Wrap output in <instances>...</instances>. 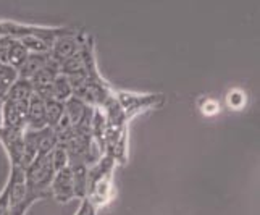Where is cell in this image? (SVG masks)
<instances>
[{"label": "cell", "instance_id": "obj_4", "mask_svg": "<svg viewBox=\"0 0 260 215\" xmlns=\"http://www.w3.org/2000/svg\"><path fill=\"white\" fill-rule=\"evenodd\" d=\"M79 47H81V38H78L73 33L61 31L57 38L53 39L49 52H50V57L61 65L65 60L76 55L79 52Z\"/></svg>", "mask_w": 260, "mask_h": 215}, {"label": "cell", "instance_id": "obj_13", "mask_svg": "<svg viewBox=\"0 0 260 215\" xmlns=\"http://www.w3.org/2000/svg\"><path fill=\"white\" fill-rule=\"evenodd\" d=\"M71 96H73V91H71L68 78L61 73L57 75L55 79L52 81V99L65 104Z\"/></svg>", "mask_w": 260, "mask_h": 215}, {"label": "cell", "instance_id": "obj_15", "mask_svg": "<svg viewBox=\"0 0 260 215\" xmlns=\"http://www.w3.org/2000/svg\"><path fill=\"white\" fill-rule=\"evenodd\" d=\"M18 78H20L18 76V70L5 64V62H0V84L10 87Z\"/></svg>", "mask_w": 260, "mask_h": 215}, {"label": "cell", "instance_id": "obj_16", "mask_svg": "<svg viewBox=\"0 0 260 215\" xmlns=\"http://www.w3.org/2000/svg\"><path fill=\"white\" fill-rule=\"evenodd\" d=\"M52 164H53V168H55V172H58V170H63L70 165V160H68V154L65 147L61 146H57L55 149L52 150Z\"/></svg>", "mask_w": 260, "mask_h": 215}, {"label": "cell", "instance_id": "obj_6", "mask_svg": "<svg viewBox=\"0 0 260 215\" xmlns=\"http://www.w3.org/2000/svg\"><path fill=\"white\" fill-rule=\"evenodd\" d=\"M46 127V104L39 96L32 94L28 102V112H26V130H42Z\"/></svg>", "mask_w": 260, "mask_h": 215}, {"label": "cell", "instance_id": "obj_11", "mask_svg": "<svg viewBox=\"0 0 260 215\" xmlns=\"http://www.w3.org/2000/svg\"><path fill=\"white\" fill-rule=\"evenodd\" d=\"M32 94H34V91H32V86L29 83V79L18 78L16 81L10 86V89H8L5 99L18 101V102H28Z\"/></svg>", "mask_w": 260, "mask_h": 215}, {"label": "cell", "instance_id": "obj_7", "mask_svg": "<svg viewBox=\"0 0 260 215\" xmlns=\"http://www.w3.org/2000/svg\"><path fill=\"white\" fill-rule=\"evenodd\" d=\"M71 170V178H73V190H75V198L86 199L87 194V165L86 164H70Z\"/></svg>", "mask_w": 260, "mask_h": 215}, {"label": "cell", "instance_id": "obj_2", "mask_svg": "<svg viewBox=\"0 0 260 215\" xmlns=\"http://www.w3.org/2000/svg\"><path fill=\"white\" fill-rule=\"evenodd\" d=\"M23 172L26 191L36 196L38 199L50 198V185L53 176H55V168H53L50 154L38 156L34 159V162Z\"/></svg>", "mask_w": 260, "mask_h": 215}, {"label": "cell", "instance_id": "obj_5", "mask_svg": "<svg viewBox=\"0 0 260 215\" xmlns=\"http://www.w3.org/2000/svg\"><path fill=\"white\" fill-rule=\"evenodd\" d=\"M50 196L58 202H70L75 199V190H73V178H71L70 165L63 170L55 172L52 185H50Z\"/></svg>", "mask_w": 260, "mask_h": 215}, {"label": "cell", "instance_id": "obj_3", "mask_svg": "<svg viewBox=\"0 0 260 215\" xmlns=\"http://www.w3.org/2000/svg\"><path fill=\"white\" fill-rule=\"evenodd\" d=\"M116 101H118L121 110L126 116V120L129 116H134L144 110L154 109V107H158L164 104V96L160 94H146V96H139V94H128V93H118L116 96Z\"/></svg>", "mask_w": 260, "mask_h": 215}, {"label": "cell", "instance_id": "obj_17", "mask_svg": "<svg viewBox=\"0 0 260 215\" xmlns=\"http://www.w3.org/2000/svg\"><path fill=\"white\" fill-rule=\"evenodd\" d=\"M0 215H8V188L0 193Z\"/></svg>", "mask_w": 260, "mask_h": 215}, {"label": "cell", "instance_id": "obj_1", "mask_svg": "<svg viewBox=\"0 0 260 215\" xmlns=\"http://www.w3.org/2000/svg\"><path fill=\"white\" fill-rule=\"evenodd\" d=\"M115 160L110 156L101 157L99 162L87 170V194L86 201L91 202L95 209L109 202L112 196V175Z\"/></svg>", "mask_w": 260, "mask_h": 215}, {"label": "cell", "instance_id": "obj_10", "mask_svg": "<svg viewBox=\"0 0 260 215\" xmlns=\"http://www.w3.org/2000/svg\"><path fill=\"white\" fill-rule=\"evenodd\" d=\"M89 107L91 105L84 104L81 99H78V97H73V96L63 104V112H65V116L70 120L71 127H76V125L83 120V116L87 112Z\"/></svg>", "mask_w": 260, "mask_h": 215}, {"label": "cell", "instance_id": "obj_9", "mask_svg": "<svg viewBox=\"0 0 260 215\" xmlns=\"http://www.w3.org/2000/svg\"><path fill=\"white\" fill-rule=\"evenodd\" d=\"M28 55H29V52L24 49V46L20 41H12L5 50V64L13 67L15 70H20L26 62V58H28Z\"/></svg>", "mask_w": 260, "mask_h": 215}, {"label": "cell", "instance_id": "obj_12", "mask_svg": "<svg viewBox=\"0 0 260 215\" xmlns=\"http://www.w3.org/2000/svg\"><path fill=\"white\" fill-rule=\"evenodd\" d=\"M58 146L55 131L50 127L38 130V156H49Z\"/></svg>", "mask_w": 260, "mask_h": 215}, {"label": "cell", "instance_id": "obj_8", "mask_svg": "<svg viewBox=\"0 0 260 215\" xmlns=\"http://www.w3.org/2000/svg\"><path fill=\"white\" fill-rule=\"evenodd\" d=\"M50 58V52L46 53H29L28 58L23 64V67L18 70V76L23 79H31L38 71L47 64V60Z\"/></svg>", "mask_w": 260, "mask_h": 215}, {"label": "cell", "instance_id": "obj_14", "mask_svg": "<svg viewBox=\"0 0 260 215\" xmlns=\"http://www.w3.org/2000/svg\"><path fill=\"white\" fill-rule=\"evenodd\" d=\"M44 104H46L47 127L55 128L57 123L61 120V116H63V102H58L55 99H47V101H44Z\"/></svg>", "mask_w": 260, "mask_h": 215}]
</instances>
